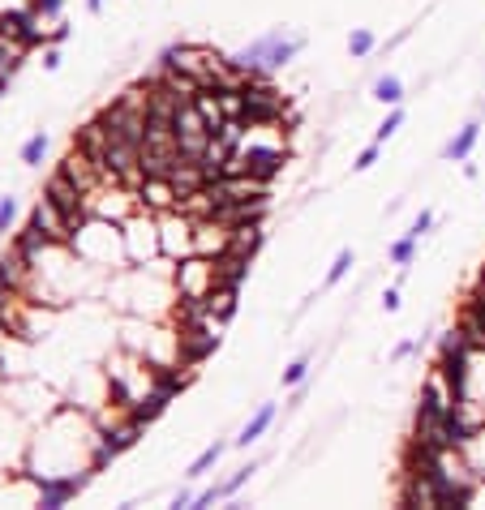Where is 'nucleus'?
Returning <instances> with one entry per match:
<instances>
[{
    "mask_svg": "<svg viewBox=\"0 0 485 510\" xmlns=\"http://www.w3.org/2000/svg\"><path fill=\"white\" fill-rule=\"evenodd\" d=\"M382 309L395 313V309H399V292H387V296H382Z\"/></svg>",
    "mask_w": 485,
    "mask_h": 510,
    "instance_id": "nucleus-27",
    "label": "nucleus"
},
{
    "mask_svg": "<svg viewBox=\"0 0 485 510\" xmlns=\"http://www.w3.org/2000/svg\"><path fill=\"white\" fill-rule=\"evenodd\" d=\"M61 9V0H35V13H43V17H52Z\"/></svg>",
    "mask_w": 485,
    "mask_h": 510,
    "instance_id": "nucleus-26",
    "label": "nucleus"
},
{
    "mask_svg": "<svg viewBox=\"0 0 485 510\" xmlns=\"http://www.w3.org/2000/svg\"><path fill=\"white\" fill-rule=\"evenodd\" d=\"M374 99H378V104H399V99H404V82L395 78V73H387V78H378L374 82Z\"/></svg>",
    "mask_w": 485,
    "mask_h": 510,
    "instance_id": "nucleus-11",
    "label": "nucleus"
},
{
    "mask_svg": "<svg viewBox=\"0 0 485 510\" xmlns=\"http://www.w3.org/2000/svg\"><path fill=\"white\" fill-rule=\"evenodd\" d=\"M5 309H9V283L0 279V313H5Z\"/></svg>",
    "mask_w": 485,
    "mask_h": 510,
    "instance_id": "nucleus-29",
    "label": "nucleus"
},
{
    "mask_svg": "<svg viewBox=\"0 0 485 510\" xmlns=\"http://www.w3.org/2000/svg\"><path fill=\"white\" fill-rule=\"evenodd\" d=\"M13 211H17V201H13V197H0V232H5V227H9Z\"/></svg>",
    "mask_w": 485,
    "mask_h": 510,
    "instance_id": "nucleus-24",
    "label": "nucleus"
},
{
    "mask_svg": "<svg viewBox=\"0 0 485 510\" xmlns=\"http://www.w3.org/2000/svg\"><path fill=\"white\" fill-rule=\"evenodd\" d=\"M305 373H310V356H301V361H292L284 369V386H296V381H305Z\"/></svg>",
    "mask_w": 485,
    "mask_h": 510,
    "instance_id": "nucleus-20",
    "label": "nucleus"
},
{
    "mask_svg": "<svg viewBox=\"0 0 485 510\" xmlns=\"http://www.w3.org/2000/svg\"><path fill=\"white\" fill-rule=\"evenodd\" d=\"M22 270H26V258H22V253H17V258H5V262H0V279H5L9 288L22 283Z\"/></svg>",
    "mask_w": 485,
    "mask_h": 510,
    "instance_id": "nucleus-16",
    "label": "nucleus"
},
{
    "mask_svg": "<svg viewBox=\"0 0 485 510\" xmlns=\"http://www.w3.org/2000/svg\"><path fill=\"white\" fill-rule=\"evenodd\" d=\"M429 227H434V215H429V211H421V215H417V223L408 227V232H413V236H425Z\"/></svg>",
    "mask_w": 485,
    "mask_h": 510,
    "instance_id": "nucleus-25",
    "label": "nucleus"
},
{
    "mask_svg": "<svg viewBox=\"0 0 485 510\" xmlns=\"http://www.w3.org/2000/svg\"><path fill=\"white\" fill-rule=\"evenodd\" d=\"M348 270H352V249H340V258H335V266H331V270H326V288H335V283H340V279H344Z\"/></svg>",
    "mask_w": 485,
    "mask_h": 510,
    "instance_id": "nucleus-18",
    "label": "nucleus"
},
{
    "mask_svg": "<svg viewBox=\"0 0 485 510\" xmlns=\"http://www.w3.org/2000/svg\"><path fill=\"white\" fill-rule=\"evenodd\" d=\"M86 5H90V13H99V9H104V0H86Z\"/></svg>",
    "mask_w": 485,
    "mask_h": 510,
    "instance_id": "nucleus-30",
    "label": "nucleus"
},
{
    "mask_svg": "<svg viewBox=\"0 0 485 510\" xmlns=\"http://www.w3.org/2000/svg\"><path fill=\"white\" fill-rule=\"evenodd\" d=\"M35 227H39V232H43L47 240H65V236L73 232V223L61 215V206H56L52 197H43L39 206H35Z\"/></svg>",
    "mask_w": 485,
    "mask_h": 510,
    "instance_id": "nucleus-3",
    "label": "nucleus"
},
{
    "mask_svg": "<svg viewBox=\"0 0 485 510\" xmlns=\"http://www.w3.org/2000/svg\"><path fill=\"white\" fill-rule=\"evenodd\" d=\"M413 352H417V339H408V343H399V347H395V361H404V356H413Z\"/></svg>",
    "mask_w": 485,
    "mask_h": 510,
    "instance_id": "nucleus-28",
    "label": "nucleus"
},
{
    "mask_svg": "<svg viewBox=\"0 0 485 510\" xmlns=\"http://www.w3.org/2000/svg\"><path fill=\"white\" fill-rule=\"evenodd\" d=\"M43 240H47V236H43V232H39V227L31 223V227H26V232H22V240H17V253H22V258H26V262H31V258H35V253L43 249Z\"/></svg>",
    "mask_w": 485,
    "mask_h": 510,
    "instance_id": "nucleus-13",
    "label": "nucleus"
},
{
    "mask_svg": "<svg viewBox=\"0 0 485 510\" xmlns=\"http://www.w3.org/2000/svg\"><path fill=\"white\" fill-rule=\"evenodd\" d=\"M378 146H382V142H374L369 150H361V155H356V163H352V167H356V172H369V167L378 163Z\"/></svg>",
    "mask_w": 485,
    "mask_h": 510,
    "instance_id": "nucleus-23",
    "label": "nucleus"
},
{
    "mask_svg": "<svg viewBox=\"0 0 485 510\" xmlns=\"http://www.w3.org/2000/svg\"><path fill=\"white\" fill-rule=\"evenodd\" d=\"M374 43H378V39H374V31H352L348 52H352V56H369V52H374Z\"/></svg>",
    "mask_w": 485,
    "mask_h": 510,
    "instance_id": "nucleus-17",
    "label": "nucleus"
},
{
    "mask_svg": "<svg viewBox=\"0 0 485 510\" xmlns=\"http://www.w3.org/2000/svg\"><path fill=\"white\" fill-rule=\"evenodd\" d=\"M477 138H481V124L472 120V124H464L447 146H443V159H468V150L477 146Z\"/></svg>",
    "mask_w": 485,
    "mask_h": 510,
    "instance_id": "nucleus-8",
    "label": "nucleus"
},
{
    "mask_svg": "<svg viewBox=\"0 0 485 510\" xmlns=\"http://www.w3.org/2000/svg\"><path fill=\"white\" fill-rule=\"evenodd\" d=\"M459 330H464L468 347H485V292L472 300V309H468V322L459 326Z\"/></svg>",
    "mask_w": 485,
    "mask_h": 510,
    "instance_id": "nucleus-7",
    "label": "nucleus"
},
{
    "mask_svg": "<svg viewBox=\"0 0 485 510\" xmlns=\"http://www.w3.org/2000/svg\"><path fill=\"white\" fill-rule=\"evenodd\" d=\"M417 240H421V236H413V232L399 236V240L391 245V262H395V266H408V262H413V253H417Z\"/></svg>",
    "mask_w": 485,
    "mask_h": 510,
    "instance_id": "nucleus-14",
    "label": "nucleus"
},
{
    "mask_svg": "<svg viewBox=\"0 0 485 510\" xmlns=\"http://www.w3.org/2000/svg\"><path fill=\"white\" fill-rule=\"evenodd\" d=\"M245 172L253 176V181H271V176L279 172V163H284V150H275V146H249L245 155H241Z\"/></svg>",
    "mask_w": 485,
    "mask_h": 510,
    "instance_id": "nucleus-2",
    "label": "nucleus"
},
{
    "mask_svg": "<svg viewBox=\"0 0 485 510\" xmlns=\"http://www.w3.org/2000/svg\"><path fill=\"white\" fill-rule=\"evenodd\" d=\"M399 124H404V112H391L387 120H382V124H378V142H387V138H391V133L399 129Z\"/></svg>",
    "mask_w": 485,
    "mask_h": 510,
    "instance_id": "nucleus-22",
    "label": "nucleus"
},
{
    "mask_svg": "<svg viewBox=\"0 0 485 510\" xmlns=\"http://www.w3.org/2000/svg\"><path fill=\"white\" fill-rule=\"evenodd\" d=\"M138 433H142V420H129V425H125V429H116V433H108V438H104V446H99V459H95V463H99V468H104V463H108V459H112V454H120V450H129V446L138 442Z\"/></svg>",
    "mask_w": 485,
    "mask_h": 510,
    "instance_id": "nucleus-6",
    "label": "nucleus"
},
{
    "mask_svg": "<svg viewBox=\"0 0 485 510\" xmlns=\"http://www.w3.org/2000/svg\"><path fill=\"white\" fill-rule=\"evenodd\" d=\"M82 193H86V189H82L78 181H73V176H69L65 167L52 176V185H47V197L56 201V206H61V215H65L73 227L82 223Z\"/></svg>",
    "mask_w": 485,
    "mask_h": 510,
    "instance_id": "nucleus-1",
    "label": "nucleus"
},
{
    "mask_svg": "<svg viewBox=\"0 0 485 510\" xmlns=\"http://www.w3.org/2000/svg\"><path fill=\"white\" fill-rule=\"evenodd\" d=\"M258 245H262L258 223H237V227H232V249H237V253H245V258H249Z\"/></svg>",
    "mask_w": 485,
    "mask_h": 510,
    "instance_id": "nucleus-10",
    "label": "nucleus"
},
{
    "mask_svg": "<svg viewBox=\"0 0 485 510\" xmlns=\"http://www.w3.org/2000/svg\"><path fill=\"white\" fill-rule=\"evenodd\" d=\"M275 420V403H262L258 407V416H253L245 429H241V438H237V446H249V442H258L262 438V433H267V425Z\"/></svg>",
    "mask_w": 485,
    "mask_h": 510,
    "instance_id": "nucleus-9",
    "label": "nucleus"
},
{
    "mask_svg": "<svg viewBox=\"0 0 485 510\" xmlns=\"http://www.w3.org/2000/svg\"><path fill=\"white\" fill-rule=\"evenodd\" d=\"M82 484H86V476H65V480H39V502L47 506V510H56V506H65L73 493H78L82 489Z\"/></svg>",
    "mask_w": 485,
    "mask_h": 510,
    "instance_id": "nucleus-4",
    "label": "nucleus"
},
{
    "mask_svg": "<svg viewBox=\"0 0 485 510\" xmlns=\"http://www.w3.org/2000/svg\"><path fill=\"white\" fill-rule=\"evenodd\" d=\"M168 399H172V390H155V395H146V399L134 407V420H155L164 407H168Z\"/></svg>",
    "mask_w": 485,
    "mask_h": 510,
    "instance_id": "nucleus-12",
    "label": "nucleus"
},
{
    "mask_svg": "<svg viewBox=\"0 0 485 510\" xmlns=\"http://www.w3.org/2000/svg\"><path fill=\"white\" fill-rule=\"evenodd\" d=\"M43 150H47V138H43V133H35L26 146H22V159H26V163H39V159H43Z\"/></svg>",
    "mask_w": 485,
    "mask_h": 510,
    "instance_id": "nucleus-21",
    "label": "nucleus"
},
{
    "mask_svg": "<svg viewBox=\"0 0 485 510\" xmlns=\"http://www.w3.org/2000/svg\"><path fill=\"white\" fill-rule=\"evenodd\" d=\"M17 56H22V47H9L5 35H0V78H5V82L17 73Z\"/></svg>",
    "mask_w": 485,
    "mask_h": 510,
    "instance_id": "nucleus-15",
    "label": "nucleus"
},
{
    "mask_svg": "<svg viewBox=\"0 0 485 510\" xmlns=\"http://www.w3.org/2000/svg\"><path fill=\"white\" fill-rule=\"evenodd\" d=\"M223 454V446L215 442V446H207V450H202L198 459H193V468H189V476H202V472H207V468H215V459Z\"/></svg>",
    "mask_w": 485,
    "mask_h": 510,
    "instance_id": "nucleus-19",
    "label": "nucleus"
},
{
    "mask_svg": "<svg viewBox=\"0 0 485 510\" xmlns=\"http://www.w3.org/2000/svg\"><path fill=\"white\" fill-rule=\"evenodd\" d=\"M481 292H485V274H481Z\"/></svg>",
    "mask_w": 485,
    "mask_h": 510,
    "instance_id": "nucleus-31",
    "label": "nucleus"
},
{
    "mask_svg": "<svg viewBox=\"0 0 485 510\" xmlns=\"http://www.w3.org/2000/svg\"><path fill=\"white\" fill-rule=\"evenodd\" d=\"M0 35L17 39V47H35L39 31H35V13H5L0 17Z\"/></svg>",
    "mask_w": 485,
    "mask_h": 510,
    "instance_id": "nucleus-5",
    "label": "nucleus"
}]
</instances>
